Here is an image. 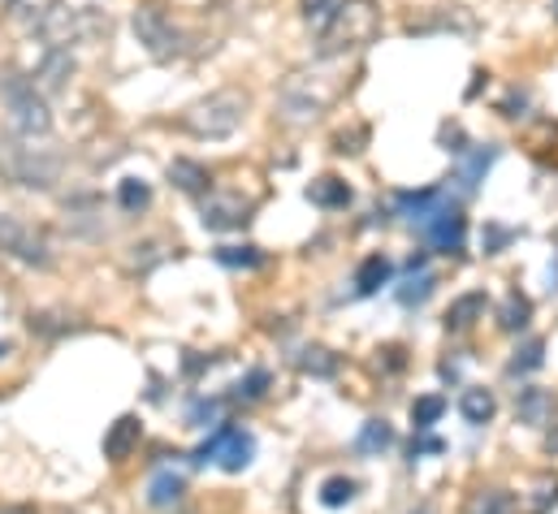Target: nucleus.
Listing matches in <instances>:
<instances>
[{"label": "nucleus", "mask_w": 558, "mask_h": 514, "mask_svg": "<svg viewBox=\"0 0 558 514\" xmlns=\"http://www.w3.org/2000/svg\"><path fill=\"white\" fill-rule=\"evenodd\" d=\"M217 411H221V402H195V406H191V424L204 428L208 419H217Z\"/></svg>", "instance_id": "f704fd0d"}, {"label": "nucleus", "mask_w": 558, "mask_h": 514, "mask_svg": "<svg viewBox=\"0 0 558 514\" xmlns=\"http://www.w3.org/2000/svg\"><path fill=\"white\" fill-rule=\"evenodd\" d=\"M529 320H533V303H529L520 290H511V294H507V303H502L498 325H502L507 333H520V329H529Z\"/></svg>", "instance_id": "5701e85b"}, {"label": "nucleus", "mask_w": 558, "mask_h": 514, "mask_svg": "<svg viewBox=\"0 0 558 514\" xmlns=\"http://www.w3.org/2000/svg\"><path fill=\"white\" fill-rule=\"evenodd\" d=\"M140 437H143V424L135 419V415H122L109 432H105V458H113V463H122L135 445H140Z\"/></svg>", "instance_id": "ddd939ff"}, {"label": "nucleus", "mask_w": 558, "mask_h": 514, "mask_svg": "<svg viewBox=\"0 0 558 514\" xmlns=\"http://www.w3.org/2000/svg\"><path fill=\"white\" fill-rule=\"evenodd\" d=\"M433 285H437V277H433V272L408 277V285H399V303H403V307H420V303L433 294Z\"/></svg>", "instance_id": "c85d7f7f"}, {"label": "nucleus", "mask_w": 558, "mask_h": 514, "mask_svg": "<svg viewBox=\"0 0 558 514\" xmlns=\"http://www.w3.org/2000/svg\"><path fill=\"white\" fill-rule=\"evenodd\" d=\"M0 100H4V113H9V130L17 138H44L52 130V113L44 105V96L35 91L31 78L22 74H4L0 78Z\"/></svg>", "instance_id": "7ed1b4c3"}, {"label": "nucleus", "mask_w": 558, "mask_h": 514, "mask_svg": "<svg viewBox=\"0 0 558 514\" xmlns=\"http://www.w3.org/2000/svg\"><path fill=\"white\" fill-rule=\"evenodd\" d=\"M416 454H441V441L437 437H420V441H412V458Z\"/></svg>", "instance_id": "c9c22d12"}, {"label": "nucleus", "mask_w": 558, "mask_h": 514, "mask_svg": "<svg viewBox=\"0 0 558 514\" xmlns=\"http://www.w3.org/2000/svg\"><path fill=\"white\" fill-rule=\"evenodd\" d=\"M485 290H472V294H463V298H454L450 303V311H446V329L450 333H459V329H472L481 316H485Z\"/></svg>", "instance_id": "4468645a"}, {"label": "nucleus", "mask_w": 558, "mask_h": 514, "mask_svg": "<svg viewBox=\"0 0 558 514\" xmlns=\"http://www.w3.org/2000/svg\"><path fill=\"white\" fill-rule=\"evenodd\" d=\"M0 252L26 268H48L52 264V247L44 238V230H35L31 221L13 217V212H0Z\"/></svg>", "instance_id": "0eeeda50"}, {"label": "nucleus", "mask_w": 558, "mask_h": 514, "mask_svg": "<svg viewBox=\"0 0 558 514\" xmlns=\"http://www.w3.org/2000/svg\"><path fill=\"white\" fill-rule=\"evenodd\" d=\"M265 389H269V372H265V368H256V372H247V381L239 386V397L256 402V397H265Z\"/></svg>", "instance_id": "473e14b6"}, {"label": "nucleus", "mask_w": 558, "mask_h": 514, "mask_svg": "<svg viewBox=\"0 0 558 514\" xmlns=\"http://www.w3.org/2000/svg\"><path fill=\"white\" fill-rule=\"evenodd\" d=\"M338 4H342V0H303V17L312 22V30H320V35H325V26L333 22Z\"/></svg>", "instance_id": "7c9ffc66"}, {"label": "nucleus", "mask_w": 558, "mask_h": 514, "mask_svg": "<svg viewBox=\"0 0 558 514\" xmlns=\"http://www.w3.org/2000/svg\"><path fill=\"white\" fill-rule=\"evenodd\" d=\"M294 364H299L307 377H333V372H338V359H333L325 346H307V351H299Z\"/></svg>", "instance_id": "393cba45"}, {"label": "nucleus", "mask_w": 558, "mask_h": 514, "mask_svg": "<svg viewBox=\"0 0 558 514\" xmlns=\"http://www.w3.org/2000/svg\"><path fill=\"white\" fill-rule=\"evenodd\" d=\"M424 238H428L433 252H463V238H468V221H463V212L446 204V208L424 225Z\"/></svg>", "instance_id": "9d476101"}, {"label": "nucleus", "mask_w": 558, "mask_h": 514, "mask_svg": "<svg viewBox=\"0 0 558 514\" xmlns=\"http://www.w3.org/2000/svg\"><path fill=\"white\" fill-rule=\"evenodd\" d=\"M307 199H312L316 208H347V204H351V186H347L342 178H316V182L307 186Z\"/></svg>", "instance_id": "6ab92c4d"}, {"label": "nucleus", "mask_w": 558, "mask_h": 514, "mask_svg": "<svg viewBox=\"0 0 558 514\" xmlns=\"http://www.w3.org/2000/svg\"><path fill=\"white\" fill-rule=\"evenodd\" d=\"M217 264H226V268H260L265 256H260V247H221Z\"/></svg>", "instance_id": "c756f323"}, {"label": "nucleus", "mask_w": 558, "mask_h": 514, "mask_svg": "<svg viewBox=\"0 0 558 514\" xmlns=\"http://www.w3.org/2000/svg\"><path fill=\"white\" fill-rule=\"evenodd\" d=\"M390 277H395V264L386 256H368L360 264V272H355V294H377L381 285H390Z\"/></svg>", "instance_id": "f3484780"}, {"label": "nucleus", "mask_w": 558, "mask_h": 514, "mask_svg": "<svg viewBox=\"0 0 558 514\" xmlns=\"http://www.w3.org/2000/svg\"><path fill=\"white\" fill-rule=\"evenodd\" d=\"M555 17H558V0H555Z\"/></svg>", "instance_id": "58836bf2"}, {"label": "nucleus", "mask_w": 558, "mask_h": 514, "mask_svg": "<svg viewBox=\"0 0 558 514\" xmlns=\"http://www.w3.org/2000/svg\"><path fill=\"white\" fill-rule=\"evenodd\" d=\"M476 514H515V498H511V493H502V489H494V493H485V498H481Z\"/></svg>", "instance_id": "2f4dec72"}, {"label": "nucleus", "mask_w": 558, "mask_h": 514, "mask_svg": "<svg viewBox=\"0 0 558 514\" xmlns=\"http://www.w3.org/2000/svg\"><path fill=\"white\" fill-rule=\"evenodd\" d=\"M199 221H204V230H243L247 221H252V204L243 199V195H230V191H217V195H208L204 199V208H199Z\"/></svg>", "instance_id": "1a4fd4ad"}, {"label": "nucleus", "mask_w": 558, "mask_h": 514, "mask_svg": "<svg viewBox=\"0 0 558 514\" xmlns=\"http://www.w3.org/2000/svg\"><path fill=\"white\" fill-rule=\"evenodd\" d=\"M546 364V342L542 338H529L520 351H515V359H511V377H529V372H537Z\"/></svg>", "instance_id": "b1692460"}, {"label": "nucleus", "mask_w": 558, "mask_h": 514, "mask_svg": "<svg viewBox=\"0 0 558 514\" xmlns=\"http://www.w3.org/2000/svg\"><path fill=\"white\" fill-rule=\"evenodd\" d=\"M441 415H446V397H437V393H424V397L412 402V424H416V432H428Z\"/></svg>", "instance_id": "bb28decb"}, {"label": "nucleus", "mask_w": 558, "mask_h": 514, "mask_svg": "<svg viewBox=\"0 0 558 514\" xmlns=\"http://www.w3.org/2000/svg\"><path fill=\"white\" fill-rule=\"evenodd\" d=\"M395 208H399V217H408L412 225H428L441 208H446V191L441 186H424V191H399L395 195Z\"/></svg>", "instance_id": "9b49d317"}, {"label": "nucleus", "mask_w": 558, "mask_h": 514, "mask_svg": "<svg viewBox=\"0 0 558 514\" xmlns=\"http://www.w3.org/2000/svg\"><path fill=\"white\" fill-rule=\"evenodd\" d=\"M0 173L13 182V186H26V191H48L61 173V156L48 151V147H35V138H0Z\"/></svg>", "instance_id": "f03ea898"}, {"label": "nucleus", "mask_w": 558, "mask_h": 514, "mask_svg": "<svg viewBox=\"0 0 558 514\" xmlns=\"http://www.w3.org/2000/svg\"><path fill=\"white\" fill-rule=\"evenodd\" d=\"M351 502H355V480H347V476H329V480L320 485V506L342 511V506H351Z\"/></svg>", "instance_id": "a878e982"}, {"label": "nucleus", "mask_w": 558, "mask_h": 514, "mask_svg": "<svg viewBox=\"0 0 558 514\" xmlns=\"http://www.w3.org/2000/svg\"><path fill=\"white\" fill-rule=\"evenodd\" d=\"M131 26H135L140 44L156 57V61H173V57L186 52V35H182V26H178L160 4H140L135 17H131Z\"/></svg>", "instance_id": "423d86ee"}, {"label": "nucleus", "mask_w": 558, "mask_h": 514, "mask_svg": "<svg viewBox=\"0 0 558 514\" xmlns=\"http://www.w3.org/2000/svg\"><path fill=\"white\" fill-rule=\"evenodd\" d=\"M256 454V437L247 428H234V424H221L199 450H195V463H221L226 472H243Z\"/></svg>", "instance_id": "6e6552de"}, {"label": "nucleus", "mask_w": 558, "mask_h": 514, "mask_svg": "<svg viewBox=\"0 0 558 514\" xmlns=\"http://www.w3.org/2000/svg\"><path fill=\"white\" fill-rule=\"evenodd\" d=\"M118 204H122L126 212H143V208L151 204V186H147L143 178H122V186H118Z\"/></svg>", "instance_id": "cd10ccee"}, {"label": "nucleus", "mask_w": 558, "mask_h": 514, "mask_svg": "<svg viewBox=\"0 0 558 514\" xmlns=\"http://www.w3.org/2000/svg\"><path fill=\"white\" fill-rule=\"evenodd\" d=\"M390 445H395V428H390L386 419H368V424L360 428V437H355V450L368 454V458L381 454V450H390Z\"/></svg>", "instance_id": "4be33fe9"}, {"label": "nucleus", "mask_w": 558, "mask_h": 514, "mask_svg": "<svg viewBox=\"0 0 558 514\" xmlns=\"http://www.w3.org/2000/svg\"><path fill=\"white\" fill-rule=\"evenodd\" d=\"M342 87H347V74H342L338 65H316V70H299V74H290L278 91L281 122H290V126H307V122H316V118L342 96Z\"/></svg>", "instance_id": "f257e3e1"}, {"label": "nucleus", "mask_w": 558, "mask_h": 514, "mask_svg": "<svg viewBox=\"0 0 558 514\" xmlns=\"http://www.w3.org/2000/svg\"><path fill=\"white\" fill-rule=\"evenodd\" d=\"M550 393L546 389H520V397H515V411H520V419L524 424H533V428H542L546 424V415H550Z\"/></svg>", "instance_id": "412c9836"}, {"label": "nucleus", "mask_w": 558, "mask_h": 514, "mask_svg": "<svg viewBox=\"0 0 558 514\" xmlns=\"http://www.w3.org/2000/svg\"><path fill=\"white\" fill-rule=\"evenodd\" d=\"M243 113H247V96L243 91H217V96L199 100L182 118V126L191 130V134H199V138H226V134L239 130Z\"/></svg>", "instance_id": "39448f33"}, {"label": "nucleus", "mask_w": 558, "mask_h": 514, "mask_svg": "<svg viewBox=\"0 0 558 514\" xmlns=\"http://www.w3.org/2000/svg\"><path fill=\"white\" fill-rule=\"evenodd\" d=\"M4 355H9V342H0V359H4Z\"/></svg>", "instance_id": "4c0bfd02"}, {"label": "nucleus", "mask_w": 558, "mask_h": 514, "mask_svg": "<svg viewBox=\"0 0 558 514\" xmlns=\"http://www.w3.org/2000/svg\"><path fill=\"white\" fill-rule=\"evenodd\" d=\"M70 74H74V57H70V48H52V52L44 57V65H39V78H31V83L57 91V87H65Z\"/></svg>", "instance_id": "dca6fc26"}, {"label": "nucleus", "mask_w": 558, "mask_h": 514, "mask_svg": "<svg viewBox=\"0 0 558 514\" xmlns=\"http://www.w3.org/2000/svg\"><path fill=\"white\" fill-rule=\"evenodd\" d=\"M169 182H173L178 191H186V195H204V186H208V169L195 164V160H173V164H169Z\"/></svg>", "instance_id": "aec40b11"}, {"label": "nucleus", "mask_w": 558, "mask_h": 514, "mask_svg": "<svg viewBox=\"0 0 558 514\" xmlns=\"http://www.w3.org/2000/svg\"><path fill=\"white\" fill-rule=\"evenodd\" d=\"M22 4V0H17ZM39 4H48V0H26V9H39Z\"/></svg>", "instance_id": "e433bc0d"}, {"label": "nucleus", "mask_w": 558, "mask_h": 514, "mask_svg": "<svg viewBox=\"0 0 558 514\" xmlns=\"http://www.w3.org/2000/svg\"><path fill=\"white\" fill-rule=\"evenodd\" d=\"M459 415H463L468 424H489V419L498 415V397H494L489 389H463V397H459Z\"/></svg>", "instance_id": "a211bd4d"}, {"label": "nucleus", "mask_w": 558, "mask_h": 514, "mask_svg": "<svg viewBox=\"0 0 558 514\" xmlns=\"http://www.w3.org/2000/svg\"><path fill=\"white\" fill-rule=\"evenodd\" d=\"M377 26H381V17H377V9H373V0H342L338 4V13H333V22L325 26V57H338V52H347V48H360V44H368L373 35H377Z\"/></svg>", "instance_id": "20e7f679"}, {"label": "nucleus", "mask_w": 558, "mask_h": 514, "mask_svg": "<svg viewBox=\"0 0 558 514\" xmlns=\"http://www.w3.org/2000/svg\"><path fill=\"white\" fill-rule=\"evenodd\" d=\"M498 160V147H472L459 156V169H454V182L463 186V195H476V186L485 182L489 164Z\"/></svg>", "instance_id": "f8f14e48"}, {"label": "nucleus", "mask_w": 558, "mask_h": 514, "mask_svg": "<svg viewBox=\"0 0 558 514\" xmlns=\"http://www.w3.org/2000/svg\"><path fill=\"white\" fill-rule=\"evenodd\" d=\"M511 238H515L511 230H498V225H494V230L485 234V256H498V252H502V247H507Z\"/></svg>", "instance_id": "72a5a7b5"}, {"label": "nucleus", "mask_w": 558, "mask_h": 514, "mask_svg": "<svg viewBox=\"0 0 558 514\" xmlns=\"http://www.w3.org/2000/svg\"><path fill=\"white\" fill-rule=\"evenodd\" d=\"M182 493H186V480H182V476H173V472H156L151 485H147V506H151V511H169V506L182 502Z\"/></svg>", "instance_id": "2eb2a0df"}]
</instances>
